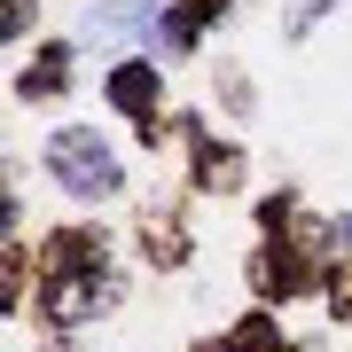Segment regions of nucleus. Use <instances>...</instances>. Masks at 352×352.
I'll return each instance as SVG.
<instances>
[{
    "instance_id": "nucleus-1",
    "label": "nucleus",
    "mask_w": 352,
    "mask_h": 352,
    "mask_svg": "<svg viewBox=\"0 0 352 352\" xmlns=\"http://www.w3.org/2000/svg\"><path fill=\"white\" fill-rule=\"evenodd\" d=\"M47 164H55V180H63L71 196H110L118 188V157L102 149L94 133H55L47 141Z\"/></svg>"
},
{
    "instance_id": "nucleus-2",
    "label": "nucleus",
    "mask_w": 352,
    "mask_h": 352,
    "mask_svg": "<svg viewBox=\"0 0 352 352\" xmlns=\"http://www.w3.org/2000/svg\"><path fill=\"white\" fill-rule=\"evenodd\" d=\"M110 102H118V110H133V118H149V110H157V63L110 71Z\"/></svg>"
},
{
    "instance_id": "nucleus-3",
    "label": "nucleus",
    "mask_w": 352,
    "mask_h": 352,
    "mask_svg": "<svg viewBox=\"0 0 352 352\" xmlns=\"http://www.w3.org/2000/svg\"><path fill=\"white\" fill-rule=\"evenodd\" d=\"M63 87V55H39V71L24 78V94H55Z\"/></svg>"
},
{
    "instance_id": "nucleus-4",
    "label": "nucleus",
    "mask_w": 352,
    "mask_h": 352,
    "mask_svg": "<svg viewBox=\"0 0 352 352\" xmlns=\"http://www.w3.org/2000/svg\"><path fill=\"white\" fill-rule=\"evenodd\" d=\"M344 243H352V219H344Z\"/></svg>"
}]
</instances>
